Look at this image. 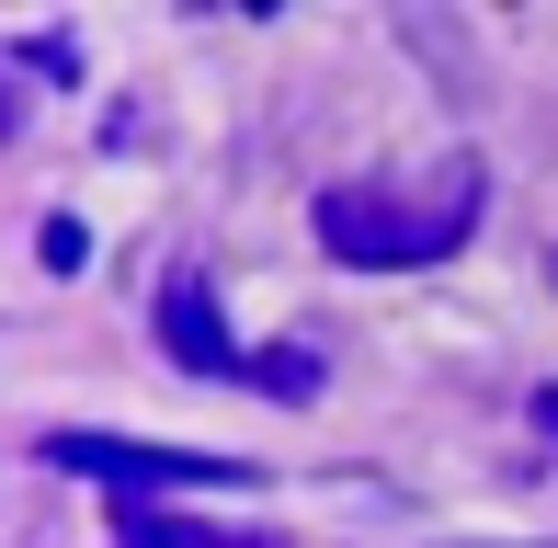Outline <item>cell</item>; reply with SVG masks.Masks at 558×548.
<instances>
[{"label":"cell","instance_id":"obj_7","mask_svg":"<svg viewBox=\"0 0 558 548\" xmlns=\"http://www.w3.org/2000/svg\"><path fill=\"white\" fill-rule=\"evenodd\" d=\"M536 434H547V445H558V389H536Z\"/></svg>","mask_w":558,"mask_h":548},{"label":"cell","instance_id":"obj_3","mask_svg":"<svg viewBox=\"0 0 558 548\" xmlns=\"http://www.w3.org/2000/svg\"><path fill=\"white\" fill-rule=\"evenodd\" d=\"M148 332H160V355L183 366V378H206V389H240V378H251V355L228 343L206 274H160V297H148Z\"/></svg>","mask_w":558,"mask_h":548},{"label":"cell","instance_id":"obj_4","mask_svg":"<svg viewBox=\"0 0 558 548\" xmlns=\"http://www.w3.org/2000/svg\"><path fill=\"white\" fill-rule=\"evenodd\" d=\"M114 548H274V537L206 526V514H171V503H125V514H114Z\"/></svg>","mask_w":558,"mask_h":548},{"label":"cell","instance_id":"obj_2","mask_svg":"<svg viewBox=\"0 0 558 548\" xmlns=\"http://www.w3.org/2000/svg\"><path fill=\"white\" fill-rule=\"evenodd\" d=\"M46 468H69V480H114L125 503H148V491H194V480H251V457H206V445H125V434H46Z\"/></svg>","mask_w":558,"mask_h":548},{"label":"cell","instance_id":"obj_6","mask_svg":"<svg viewBox=\"0 0 558 548\" xmlns=\"http://www.w3.org/2000/svg\"><path fill=\"white\" fill-rule=\"evenodd\" d=\"M46 263H58V274L92 263V229H81V217H46Z\"/></svg>","mask_w":558,"mask_h":548},{"label":"cell","instance_id":"obj_5","mask_svg":"<svg viewBox=\"0 0 558 548\" xmlns=\"http://www.w3.org/2000/svg\"><path fill=\"white\" fill-rule=\"evenodd\" d=\"M251 389H274V401H319V355H308V343H274V355H251Z\"/></svg>","mask_w":558,"mask_h":548},{"label":"cell","instance_id":"obj_8","mask_svg":"<svg viewBox=\"0 0 558 548\" xmlns=\"http://www.w3.org/2000/svg\"><path fill=\"white\" fill-rule=\"evenodd\" d=\"M12 115H23V104H12V81H0V138H12Z\"/></svg>","mask_w":558,"mask_h":548},{"label":"cell","instance_id":"obj_1","mask_svg":"<svg viewBox=\"0 0 558 548\" xmlns=\"http://www.w3.org/2000/svg\"><path fill=\"white\" fill-rule=\"evenodd\" d=\"M319 240L365 274H399V263H434L478 229V160H445L434 183H331L319 194Z\"/></svg>","mask_w":558,"mask_h":548}]
</instances>
